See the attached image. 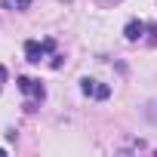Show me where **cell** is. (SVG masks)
I'll return each mask as SVG.
<instances>
[{
    "mask_svg": "<svg viewBox=\"0 0 157 157\" xmlns=\"http://www.w3.org/2000/svg\"><path fill=\"white\" fill-rule=\"evenodd\" d=\"M52 49H56V43H52V40H43V43L28 40V43H25V56H28V62H34V65H37V62H43Z\"/></svg>",
    "mask_w": 157,
    "mask_h": 157,
    "instance_id": "2",
    "label": "cell"
},
{
    "mask_svg": "<svg viewBox=\"0 0 157 157\" xmlns=\"http://www.w3.org/2000/svg\"><path fill=\"white\" fill-rule=\"evenodd\" d=\"M102 6H114V3H120V0H99Z\"/></svg>",
    "mask_w": 157,
    "mask_h": 157,
    "instance_id": "8",
    "label": "cell"
},
{
    "mask_svg": "<svg viewBox=\"0 0 157 157\" xmlns=\"http://www.w3.org/2000/svg\"><path fill=\"white\" fill-rule=\"evenodd\" d=\"M80 90H83V96H90V99H108V96H111V86L93 80V77H83V80H80Z\"/></svg>",
    "mask_w": 157,
    "mask_h": 157,
    "instance_id": "3",
    "label": "cell"
},
{
    "mask_svg": "<svg viewBox=\"0 0 157 157\" xmlns=\"http://www.w3.org/2000/svg\"><path fill=\"white\" fill-rule=\"evenodd\" d=\"M19 90L28 96V102H25V108H28V111H34V108L43 102V96H46L43 83H40V80H34V77H19Z\"/></svg>",
    "mask_w": 157,
    "mask_h": 157,
    "instance_id": "1",
    "label": "cell"
},
{
    "mask_svg": "<svg viewBox=\"0 0 157 157\" xmlns=\"http://www.w3.org/2000/svg\"><path fill=\"white\" fill-rule=\"evenodd\" d=\"M145 117H148V120H151V123H157V99H154V102H148V105H145Z\"/></svg>",
    "mask_w": 157,
    "mask_h": 157,
    "instance_id": "6",
    "label": "cell"
},
{
    "mask_svg": "<svg viewBox=\"0 0 157 157\" xmlns=\"http://www.w3.org/2000/svg\"><path fill=\"white\" fill-rule=\"evenodd\" d=\"M145 28H148L145 22H129V25L123 28V34H126V40H129V43H136V40H142V34H145Z\"/></svg>",
    "mask_w": 157,
    "mask_h": 157,
    "instance_id": "4",
    "label": "cell"
},
{
    "mask_svg": "<svg viewBox=\"0 0 157 157\" xmlns=\"http://www.w3.org/2000/svg\"><path fill=\"white\" fill-rule=\"evenodd\" d=\"M3 6H6V10H28L31 0H3Z\"/></svg>",
    "mask_w": 157,
    "mask_h": 157,
    "instance_id": "5",
    "label": "cell"
},
{
    "mask_svg": "<svg viewBox=\"0 0 157 157\" xmlns=\"http://www.w3.org/2000/svg\"><path fill=\"white\" fill-rule=\"evenodd\" d=\"M3 80H6V68L0 65V90H3Z\"/></svg>",
    "mask_w": 157,
    "mask_h": 157,
    "instance_id": "7",
    "label": "cell"
}]
</instances>
